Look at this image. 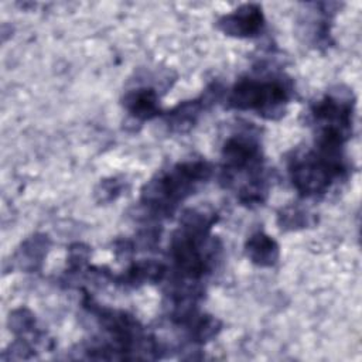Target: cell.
<instances>
[{
  "instance_id": "obj_1",
  "label": "cell",
  "mask_w": 362,
  "mask_h": 362,
  "mask_svg": "<svg viewBox=\"0 0 362 362\" xmlns=\"http://www.w3.org/2000/svg\"><path fill=\"white\" fill-rule=\"evenodd\" d=\"M211 174L212 167L204 160L178 163L160 171L144 185L141 204L154 214L171 215Z\"/></svg>"
},
{
  "instance_id": "obj_2",
  "label": "cell",
  "mask_w": 362,
  "mask_h": 362,
  "mask_svg": "<svg viewBox=\"0 0 362 362\" xmlns=\"http://www.w3.org/2000/svg\"><path fill=\"white\" fill-rule=\"evenodd\" d=\"M348 165L342 148L315 146L314 150L294 156L288 164L293 187L303 197L327 192L331 185L346 175Z\"/></svg>"
},
{
  "instance_id": "obj_3",
  "label": "cell",
  "mask_w": 362,
  "mask_h": 362,
  "mask_svg": "<svg viewBox=\"0 0 362 362\" xmlns=\"http://www.w3.org/2000/svg\"><path fill=\"white\" fill-rule=\"evenodd\" d=\"M293 96V86L283 76H246L232 88L228 103L238 110H253L259 116L280 119Z\"/></svg>"
},
{
  "instance_id": "obj_4",
  "label": "cell",
  "mask_w": 362,
  "mask_h": 362,
  "mask_svg": "<svg viewBox=\"0 0 362 362\" xmlns=\"http://www.w3.org/2000/svg\"><path fill=\"white\" fill-rule=\"evenodd\" d=\"M311 117L315 126V144L342 148L352 132V93L348 90L327 93L313 105Z\"/></svg>"
},
{
  "instance_id": "obj_5",
  "label": "cell",
  "mask_w": 362,
  "mask_h": 362,
  "mask_svg": "<svg viewBox=\"0 0 362 362\" xmlns=\"http://www.w3.org/2000/svg\"><path fill=\"white\" fill-rule=\"evenodd\" d=\"M218 28L226 35L236 38L257 37L264 28V16L257 4H243L239 8L222 16Z\"/></svg>"
},
{
  "instance_id": "obj_6",
  "label": "cell",
  "mask_w": 362,
  "mask_h": 362,
  "mask_svg": "<svg viewBox=\"0 0 362 362\" xmlns=\"http://www.w3.org/2000/svg\"><path fill=\"white\" fill-rule=\"evenodd\" d=\"M218 95H219V88L216 85H212L199 98H197L194 100L181 102L174 109H171L168 113H165L164 119H165L167 126L173 132H178V133L188 132L191 127L195 126V123L198 122V119L204 113V110L211 103H214V100L218 98Z\"/></svg>"
},
{
  "instance_id": "obj_7",
  "label": "cell",
  "mask_w": 362,
  "mask_h": 362,
  "mask_svg": "<svg viewBox=\"0 0 362 362\" xmlns=\"http://www.w3.org/2000/svg\"><path fill=\"white\" fill-rule=\"evenodd\" d=\"M122 102L126 112L132 117L141 122L154 119L161 113L158 105V95L153 88L148 86H140L127 90Z\"/></svg>"
},
{
  "instance_id": "obj_8",
  "label": "cell",
  "mask_w": 362,
  "mask_h": 362,
  "mask_svg": "<svg viewBox=\"0 0 362 362\" xmlns=\"http://www.w3.org/2000/svg\"><path fill=\"white\" fill-rule=\"evenodd\" d=\"M247 259L260 267H272L280 257V247L277 242L264 232L253 233L245 245Z\"/></svg>"
},
{
  "instance_id": "obj_9",
  "label": "cell",
  "mask_w": 362,
  "mask_h": 362,
  "mask_svg": "<svg viewBox=\"0 0 362 362\" xmlns=\"http://www.w3.org/2000/svg\"><path fill=\"white\" fill-rule=\"evenodd\" d=\"M165 274L163 263L156 260H140L133 263L123 274L117 276V281L126 286H139L150 281H160Z\"/></svg>"
},
{
  "instance_id": "obj_10",
  "label": "cell",
  "mask_w": 362,
  "mask_h": 362,
  "mask_svg": "<svg viewBox=\"0 0 362 362\" xmlns=\"http://www.w3.org/2000/svg\"><path fill=\"white\" fill-rule=\"evenodd\" d=\"M48 247L49 240L45 235H34L30 239H27L18 252L21 267L35 269L37 264L42 262Z\"/></svg>"
},
{
  "instance_id": "obj_11",
  "label": "cell",
  "mask_w": 362,
  "mask_h": 362,
  "mask_svg": "<svg viewBox=\"0 0 362 362\" xmlns=\"http://www.w3.org/2000/svg\"><path fill=\"white\" fill-rule=\"evenodd\" d=\"M8 325L13 332L23 335V334L31 332L35 328V320L28 310L18 308L10 314Z\"/></svg>"
},
{
  "instance_id": "obj_12",
  "label": "cell",
  "mask_w": 362,
  "mask_h": 362,
  "mask_svg": "<svg viewBox=\"0 0 362 362\" xmlns=\"http://www.w3.org/2000/svg\"><path fill=\"white\" fill-rule=\"evenodd\" d=\"M279 223L284 229H297L308 225V215L294 206H287L279 215Z\"/></svg>"
},
{
  "instance_id": "obj_13",
  "label": "cell",
  "mask_w": 362,
  "mask_h": 362,
  "mask_svg": "<svg viewBox=\"0 0 362 362\" xmlns=\"http://www.w3.org/2000/svg\"><path fill=\"white\" fill-rule=\"evenodd\" d=\"M122 191V184L116 180V178H110V180H105L99 184L98 189H96V195L99 197L100 202H109L113 201L119 197Z\"/></svg>"
}]
</instances>
